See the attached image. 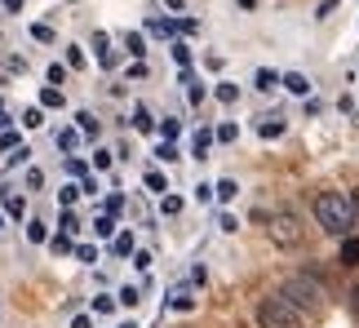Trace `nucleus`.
<instances>
[{
    "label": "nucleus",
    "mask_w": 359,
    "mask_h": 328,
    "mask_svg": "<svg viewBox=\"0 0 359 328\" xmlns=\"http://www.w3.org/2000/svg\"><path fill=\"white\" fill-rule=\"evenodd\" d=\"M40 107H62V89H45L40 93Z\"/></svg>",
    "instance_id": "obj_22"
},
{
    "label": "nucleus",
    "mask_w": 359,
    "mask_h": 328,
    "mask_svg": "<svg viewBox=\"0 0 359 328\" xmlns=\"http://www.w3.org/2000/svg\"><path fill=\"white\" fill-rule=\"evenodd\" d=\"M93 169H111V151H93Z\"/></svg>",
    "instance_id": "obj_35"
},
{
    "label": "nucleus",
    "mask_w": 359,
    "mask_h": 328,
    "mask_svg": "<svg viewBox=\"0 0 359 328\" xmlns=\"http://www.w3.org/2000/svg\"><path fill=\"white\" fill-rule=\"evenodd\" d=\"M147 32H151V36H177V22H169V18H151Z\"/></svg>",
    "instance_id": "obj_8"
},
{
    "label": "nucleus",
    "mask_w": 359,
    "mask_h": 328,
    "mask_svg": "<svg viewBox=\"0 0 359 328\" xmlns=\"http://www.w3.org/2000/svg\"><path fill=\"white\" fill-rule=\"evenodd\" d=\"M93 231H98L102 240H111V235H116V222H111V213H107V217H98V222H93Z\"/></svg>",
    "instance_id": "obj_19"
},
{
    "label": "nucleus",
    "mask_w": 359,
    "mask_h": 328,
    "mask_svg": "<svg viewBox=\"0 0 359 328\" xmlns=\"http://www.w3.org/2000/svg\"><path fill=\"white\" fill-rule=\"evenodd\" d=\"M133 125H137V133H151V129H156V120H151L142 107H137V111H133Z\"/></svg>",
    "instance_id": "obj_20"
},
{
    "label": "nucleus",
    "mask_w": 359,
    "mask_h": 328,
    "mask_svg": "<svg viewBox=\"0 0 359 328\" xmlns=\"http://www.w3.org/2000/svg\"><path fill=\"white\" fill-rule=\"evenodd\" d=\"M76 257H80V262H98V249H93V244H80Z\"/></svg>",
    "instance_id": "obj_27"
},
{
    "label": "nucleus",
    "mask_w": 359,
    "mask_h": 328,
    "mask_svg": "<svg viewBox=\"0 0 359 328\" xmlns=\"http://www.w3.org/2000/svg\"><path fill=\"white\" fill-rule=\"evenodd\" d=\"M169 306H173V310H196V297L177 289V293H169Z\"/></svg>",
    "instance_id": "obj_12"
},
{
    "label": "nucleus",
    "mask_w": 359,
    "mask_h": 328,
    "mask_svg": "<svg viewBox=\"0 0 359 328\" xmlns=\"http://www.w3.org/2000/svg\"><path fill=\"white\" fill-rule=\"evenodd\" d=\"M18 146V133H9V129H0V151H13Z\"/></svg>",
    "instance_id": "obj_25"
},
{
    "label": "nucleus",
    "mask_w": 359,
    "mask_h": 328,
    "mask_svg": "<svg viewBox=\"0 0 359 328\" xmlns=\"http://www.w3.org/2000/svg\"><path fill=\"white\" fill-rule=\"evenodd\" d=\"M315 217H320V226L328 231V235H351V226H355L351 200L341 196V191H324V196H315Z\"/></svg>",
    "instance_id": "obj_1"
},
{
    "label": "nucleus",
    "mask_w": 359,
    "mask_h": 328,
    "mask_svg": "<svg viewBox=\"0 0 359 328\" xmlns=\"http://www.w3.org/2000/svg\"><path fill=\"white\" fill-rule=\"evenodd\" d=\"M240 9H257V0H240Z\"/></svg>",
    "instance_id": "obj_49"
},
{
    "label": "nucleus",
    "mask_w": 359,
    "mask_h": 328,
    "mask_svg": "<svg viewBox=\"0 0 359 328\" xmlns=\"http://www.w3.org/2000/svg\"><path fill=\"white\" fill-rule=\"evenodd\" d=\"M236 191H240V186H236V182H231V177H222V182H217V186H213V196H217V200H222V204H231V200H236Z\"/></svg>",
    "instance_id": "obj_11"
},
{
    "label": "nucleus",
    "mask_w": 359,
    "mask_h": 328,
    "mask_svg": "<svg viewBox=\"0 0 359 328\" xmlns=\"http://www.w3.org/2000/svg\"><path fill=\"white\" fill-rule=\"evenodd\" d=\"M280 85H284L288 93H302V98H306V93H311V80L302 76V71H288V76H280Z\"/></svg>",
    "instance_id": "obj_5"
},
{
    "label": "nucleus",
    "mask_w": 359,
    "mask_h": 328,
    "mask_svg": "<svg viewBox=\"0 0 359 328\" xmlns=\"http://www.w3.org/2000/svg\"><path fill=\"white\" fill-rule=\"evenodd\" d=\"M120 306H137V289H120Z\"/></svg>",
    "instance_id": "obj_40"
},
{
    "label": "nucleus",
    "mask_w": 359,
    "mask_h": 328,
    "mask_svg": "<svg viewBox=\"0 0 359 328\" xmlns=\"http://www.w3.org/2000/svg\"><path fill=\"white\" fill-rule=\"evenodd\" d=\"M116 302H111V297H93V310H98V315H107V310H111Z\"/></svg>",
    "instance_id": "obj_41"
},
{
    "label": "nucleus",
    "mask_w": 359,
    "mask_h": 328,
    "mask_svg": "<svg viewBox=\"0 0 359 328\" xmlns=\"http://www.w3.org/2000/svg\"><path fill=\"white\" fill-rule=\"evenodd\" d=\"M257 324L262 328H302V310L293 302H284V297H266L257 306Z\"/></svg>",
    "instance_id": "obj_3"
},
{
    "label": "nucleus",
    "mask_w": 359,
    "mask_h": 328,
    "mask_svg": "<svg viewBox=\"0 0 359 328\" xmlns=\"http://www.w3.org/2000/svg\"><path fill=\"white\" fill-rule=\"evenodd\" d=\"M76 129L85 133V138H98V133H102V125H98V120H93L89 111H80V116H76Z\"/></svg>",
    "instance_id": "obj_7"
},
{
    "label": "nucleus",
    "mask_w": 359,
    "mask_h": 328,
    "mask_svg": "<svg viewBox=\"0 0 359 328\" xmlns=\"http://www.w3.org/2000/svg\"><path fill=\"white\" fill-rule=\"evenodd\" d=\"M67 62H72V67H85V49L72 45V49H67Z\"/></svg>",
    "instance_id": "obj_30"
},
{
    "label": "nucleus",
    "mask_w": 359,
    "mask_h": 328,
    "mask_svg": "<svg viewBox=\"0 0 359 328\" xmlns=\"http://www.w3.org/2000/svg\"><path fill=\"white\" fill-rule=\"evenodd\" d=\"M355 116H359V111H355Z\"/></svg>",
    "instance_id": "obj_53"
},
{
    "label": "nucleus",
    "mask_w": 359,
    "mask_h": 328,
    "mask_svg": "<svg viewBox=\"0 0 359 328\" xmlns=\"http://www.w3.org/2000/svg\"><path fill=\"white\" fill-rule=\"evenodd\" d=\"M80 222H76V213H62V235H76Z\"/></svg>",
    "instance_id": "obj_31"
},
{
    "label": "nucleus",
    "mask_w": 359,
    "mask_h": 328,
    "mask_svg": "<svg viewBox=\"0 0 359 328\" xmlns=\"http://www.w3.org/2000/svg\"><path fill=\"white\" fill-rule=\"evenodd\" d=\"M236 133H240L236 125H222V129H217V133H213V138H217V142H236Z\"/></svg>",
    "instance_id": "obj_28"
},
{
    "label": "nucleus",
    "mask_w": 359,
    "mask_h": 328,
    "mask_svg": "<svg viewBox=\"0 0 359 328\" xmlns=\"http://www.w3.org/2000/svg\"><path fill=\"white\" fill-rule=\"evenodd\" d=\"M156 156H160L164 164H173V160H177V146H173V142H160V151H156Z\"/></svg>",
    "instance_id": "obj_26"
},
{
    "label": "nucleus",
    "mask_w": 359,
    "mask_h": 328,
    "mask_svg": "<svg viewBox=\"0 0 359 328\" xmlns=\"http://www.w3.org/2000/svg\"><path fill=\"white\" fill-rule=\"evenodd\" d=\"M0 196H5V209H9V217H22V196H13V191H0Z\"/></svg>",
    "instance_id": "obj_13"
},
{
    "label": "nucleus",
    "mask_w": 359,
    "mask_h": 328,
    "mask_svg": "<svg viewBox=\"0 0 359 328\" xmlns=\"http://www.w3.org/2000/svg\"><path fill=\"white\" fill-rule=\"evenodd\" d=\"M27 240H32V244H45L49 240V226L45 222H32V226H27Z\"/></svg>",
    "instance_id": "obj_18"
},
{
    "label": "nucleus",
    "mask_w": 359,
    "mask_h": 328,
    "mask_svg": "<svg viewBox=\"0 0 359 328\" xmlns=\"http://www.w3.org/2000/svg\"><path fill=\"white\" fill-rule=\"evenodd\" d=\"M22 125H27V129H40V125H45V116H40V107H32V111L22 116Z\"/></svg>",
    "instance_id": "obj_23"
},
{
    "label": "nucleus",
    "mask_w": 359,
    "mask_h": 328,
    "mask_svg": "<svg viewBox=\"0 0 359 328\" xmlns=\"http://www.w3.org/2000/svg\"><path fill=\"white\" fill-rule=\"evenodd\" d=\"M164 5H169V9H182V0H164Z\"/></svg>",
    "instance_id": "obj_50"
},
{
    "label": "nucleus",
    "mask_w": 359,
    "mask_h": 328,
    "mask_svg": "<svg viewBox=\"0 0 359 328\" xmlns=\"http://www.w3.org/2000/svg\"><path fill=\"white\" fill-rule=\"evenodd\" d=\"M0 231H5V217H0Z\"/></svg>",
    "instance_id": "obj_52"
},
{
    "label": "nucleus",
    "mask_w": 359,
    "mask_h": 328,
    "mask_svg": "<svg viewBox=\"0 0 359 328\" xmlns=\"http://www.w3.org/2000/svg\"><path fill=\"white\" fill-rule=\"evenodd\" d=\"M173 58H177V62H182V67H187V62H191V49H187V45H182V40H173Z\"/></svg>",
    "instance_id": "obj_29"
},
{
    "label": "nucleus",
    "mask_w": 359,
    "mask_h": 328,
    "mask_svg": "<svg viewBox=\"0 0 359 328\" xmlns=\"http://www.w3.org/2000/svg\"><path fill=\"white\" fill-rule=\"evenodd\" d=\"M337 9V0H324V5H320V13H315V18H328V13H333Z\"/></svg>",
    "instance_id": "obj_45"
},
{
    "label": "nucleus",
    "mask_w": 359,
    "mask_h": 328,
    "mask_svg": "<svg viewBox=\"0 0 359 328\" xmlns=\"http://www.w3.org/2000/svg\"><path fill=\"white\" fill-rule=\"evenodd\" d=\"M177 32H187V36H196V32H200V22H196V18H182V22H177Z\"/></svg>",
    "instance_id": "obj_42"
},
{
    "label": "nucleus",
    "mask_w": 359,
    "mask_h": 328,
    "mask_svg": "<svg viewBox=\"0 0 359 328\" xmlns=\"http://www.w3.org/2000/svg\"><path fill=\"white\" fill-rule=\"evenodd\" d=\"M76 142H80V129H62L58 133V146H62V151H76Z\"/></svg>",
    "instance_id": "obj_17"
},
{
    "label": "nucleus",
    "mask_w": 359,
    "mask_h": 328,
    "mask_svg": "<svg viewBox=\"0 0 359 328\" xmlns=\"http://www.w3.org/2000/svg\"><path fill=\"white\" fill-rule=\"evenodd\" d=\"M351 306H355V315H359V284L351 289Z\"/></svg>",
    "instance_id": "obj_46"
},
{
    "label": "nucleus",
    "mask_w": 359,
    "mask_h": 328,
    "mask_svg": "<svg viewBox=\"0 0 359 328\" xmlns=\"http://www.w3.org/2000/svg\"><path fill=\"white\" fill-rule=\"evenodd\" d=\"M341 266H359V240H341Z\"/></svg>",
    "instance_id": "obj_9"
},
{
    "label": "nucleus",
    "mask_w": 359,
    "mask_h": 328,
    "mask_svg": "<svg viewBox=\"0 0 359 328\" xmlns=\"http://www.w3.org/2000/svg\"><path fill=\"white\" fill-rule=\"evenodd\" d=\"M32 36L40 40V45H53V27H45V22H36V27H32Z\"/></svg>",
    "instance_id": "obj_21"
},
{
    "label": "nucleus",
    "mask_w": 359,
    "mask_h": 328,
    "mask_svg": "<svg viewBox=\"0 0 359 328\" xmlns=\"http://www.w3.org/2000/svg\"><path fill=\"white\" fill-rule=\"evenodd\" d=\"M5 125H9V120H5V107H0V129H5Z\"/></svg>",
    "instance_id": "obj_51"
},
{
    "label": "nucleus",
    "mask_w": 359,
    "mask_h": 328,
    "mask_svg": "<svg viewBox=\"0 0 359 328\" xmlns=\"http://www.w3.org/2000/svg\"><path fill=\"white\" fill-rule=\"evenodd\" d=\"M284 302H293L297 310H306V315H324V306H328V293H324V284L320 280H311V275H293V280H284Z\"/></svg>",
    "instance_id": "obj_2"
},
{
    "label": "nucleus",
    "mask_w": 359,
    "mask_h": 328,
    "mask_svg": "<svg viewBox=\"0 0 359 328\" xmlns=\"http://www.w3.org/2000/svg\"><path fill=\"white\" fill-rule=\"evenodd\" d=\"M5 9H9V13H18V9H22V0H5Z\"/></svg>",
    "instance_id": "obj_48"
},
{
    "label": "nucleus",
    "mask_w": 359,
    "mask_h": 328,
    "mask_svg": "<svg viewBox=\"0 0 359 328\" xmlns=\"http://www.w3.org/2000/svg\"><path fill=\"white\" fill-rule=\"evenodd\" d=\"M236 93H240L236 85H217V98H222V102H236Z\"/></svg>",
    "instance_id": "obj_36"
},
{
    "label": "nucleus",
    "mask_w": 359,
    "mask_h": 328,
    "mask_svg": "<svg viewBox=\"0 0 359 328\" xmlns=\"http://www.w3.org/2000/svg\"><path fill=\"white\" fill-rule=\"evenodd\" d=\"M217 226H222L226 235H236V226H240V222H236V217H231V213H222V217H217Z\"/></svg>",
    "instance_id": "obj_33"
},
{
    "label": "nucleus",
    "mask_w": 359,
    "mask_h": 328,
    "mask_svg": "<svg viewBox=\"0 0 359 328\" xmlns=\"http://www.w3.org/2000/svg\"><path fill=\"white\" fill-rule=\"evenodd\" d=\"M266 231H271V240L280 244V249H297V244L306 240V226H302L297 213H271Z\"/></svg>",
    "instance_id": "obj_4"
},
{
    "label": "nucleus",
    "mask_w": 359,
    "mask_h": 328,
    "mask_svg": "<svg viewBox=\"0 0 359 328\" xmlns=\"http://www.w3.org/2000/svg\"><path fill=\"white\" fill-rule=\"evenodd\" d=\"M111 249H116L120 257H129V253H133V235H129V231H120V235L111 240Z\"/></svg>",
    "instance_id": "obj_14"
},
{
    "label": "nucleus",
    "mask_w": 359,
    "mask_h": 328,
    "mask_svg": "<svg viewBox=\"0 0 359 328\" xmlns=\"http://www.w3.org/2000/svg\"><path fill=\"white\" fill-rule=\"evenodd\" d=\"M72 328H89V315H76V320H72Z\"/></svg>",
    "instance_id": "obj_47"
},
{
    "label": "nucleus",
    "mask_w": 359,
    "mask_h": 328,
    "mask_svg": "<svg viewBox=\"0 0 359 328\" xmlns=\"http://www.w3.org/2000/svg\"><path fill=\"white\" fill-rule=\"evenodd\" d=\"M67 173H76V177H85L89 169H85V160H76V156H72V160H67Z\"/></svg>",
    "instance_id": "obj_37"
},
{
    "label": "nucleus",
    "mask_w": 359,
    "mask_h": 328,
    "mask_svg": "<svg viewBox=\"0 0 359 328\" xmlns=\"http://www.w3.org/2000/svg\"><path fill=\"white\" fill-rule=\"evenodd\" d=\"M124 49H129L133 58H142V53H147V45H142V36H137V32H129V36H124Z\"/></svg>",
    "instance_id": "obj_15"
},
{
    "label": "nucleus",
    "mask_w": 359,
    "mask_h": 328,
    "mask_svg": "<svg viewBox=\"0 0 359 328\" xmlns=\"http://www.w3.org/2000/svg\"><path fill=\"white\" fill-rule=\"evenodd\" d=\"M160 209H164V213H177V209H182V200H177V196H164Z\"/></svg>",
    "instance_id": "obj_38"
},
{
    "label": "nucleus",
    "mask_w": 359,
    "mask_h": 328,
    "mask_svg": "<svg viewBox=\"0 0 359 328\" xmlns=\"http://www.w3.org/2000/svg\"><path fill=\"white\" fill-rule=\"evenodd\" d=\"M209 146H213V133H209V129H200V133H196V142H191V156H200V160H204V151H209Z\"/></svg>",
    "instance_id": "obj_10"
},
{
    "label": "nucleus",
    "mask_w": 359,
    "mask_h": 328,
    "mask_svg": "<svg viewBox=\"0 0 359 328\" xmlns=\"http://www.w3.org/2000/svg\"><path fill=\"white\" fill-rule=\"evenodd\" d=\"M351 213H355V226H359V186L351 191Z\"/></svg>",
    "instance_id": "obj_44"
},
{
    "label": "nucleus",
    "mask_w": 359,
    "mask_h": 328,
    "mask_svg": "<svg viewBox=\"0 0 359 328\" xmlns=\"http://www.w3.org/2000/svg\"><path fill=\"white\" fill-rule=\"evenodd\" d=\"M93 49H98V58H102V53H111V49H107V36H102V32H93Z\"/></svg>",
    "instance_id": "obj_43"
},
{
    "label": "nucleus",
    "mask_w": 359,
    "mask_h": 328,
    "mask_svg": "<svg viewBox=\"0 0 359 328\" xmlns=\"http://www.w3.org/2000/svg\"><path fill=\"white\" fill-rule=\"evenodd\" d=\"M253 85H257L262 93H271L275 85H280V76H275V71H257V80H253Z\"/></svg>",
    "instance_id": "obj_16"
},
{
    "label": "nucleus",
    "mask_w": 359,
    "mask_h": 328,
    "mask_svg": "<svg viewBox=\"0 0 359 328\" xmlns=\"http://www.w3.org/2000/svg\"><path fill=\"white\" fill-rule=\"evenodd\" d=\"M49 249H53V253H72V235H53Z\"/></svg>",
    "instance_id": "obj_24"
},
{
    "label": "nucleus",
    "mask_w": 359,
    "mask_h": 328,
    "mask_svg": "<svg viewBox=\"0 0 359 328\" xmlns=\"http://www.w3.org/2000/svg\"><path fill=\"white\" fill-rule=\"evenodd\" d=\"M147 186H151V191H160V196L169 191V186H164V177H160V173H147Z\"/></svg>",
    "instance_id": "obj_39"
},
{
    "label": "nucleus",
    "mask_w": 359,
    "mask_h": 328,
    "mask_svg": "<svg viewBox=\"0 0 359 328\" xmlns=\"http://www.w3.org/2000/svg\"><path fill=\"white\" fill-rule=\"evenodd\" d=\"M58 200H62V204H76V200H80V186H62Z\"/></svg>",
    "instance_id": "obj_32"
},
{
    "label": "nucleus",
    "mask_w": 359,
    "mask_h": 328,
    "mask_svg": "<svg viewBox=\"0 0 359 328\" xmlns=\"http://www.w3.org/2000/svg\"><path fill=\"white\" fill-rule=\"evenodd\" d=\"M62 80H67V67L53 62V67H49V85H62Z\"/></svg>",
    "instance_id": "obj_34"
},
{
    "label": "nucleus",
    "mask_w": 359,
    "mask_h": 328,
    "mask_svg": "<svg viewBox=\"0 0 359 328\" xmlns=\"http://www.w3.org/2000/svg\"><path fill=\"white\" fill-rule=\"evenodd\" d=\"M257 133H262V138H280V133H284V120H280V116H262Z\"/></svg>",
    "instance_id": "obj_6"
}]
</instances>
